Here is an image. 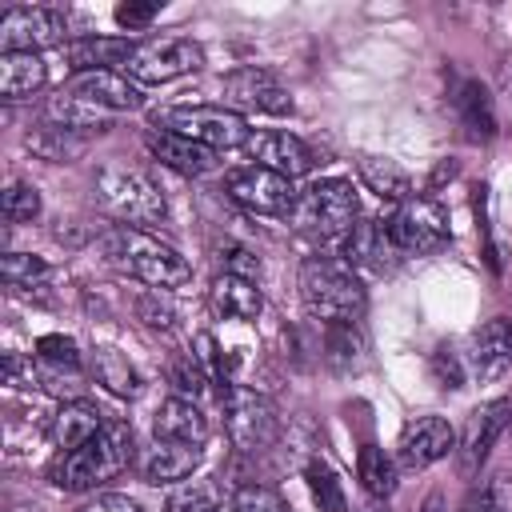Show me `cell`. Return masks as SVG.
I'll return each mask as SVG.
<instances>
[{
	"label": "cell",
	"mask_w": 512,
	"mask_h": 512,
	"mask_svg": "<svg viewBox=\"0 0 512 512\" xmlns=\"http://www.w3.org/2000/svg\"><path fill=\"white\" fill-rule=\"evenodd\" d=\"M132 464V428L124 420H108L88 444L72 452H56L48 464V480L64 492H92L104 480H116Z\"/></svg>",
	"instance_id": "6da1fadb"
},
{
	"label": "cell",
	"mask_w": 512,
	"mask_h": 512,
	"mask_svg": "<svg viewBox=\"0 0 512 512\" xmlns=\"http://www.w3.org/2000/svg\"><path fill=\"white\" fill-rule=\"evenodd\" d=\"M100 248H104L108 260H116L124 272H132L136 280H144L148 288H160V292L180 288V284H188V276H192L188 260H184L172 244L156 240V236L144 232V228L116 224L112 232L100 236Z\"/></svg>",
	"instance_id": "7a4b0ae2"
},
{
	"label": "cell",
	"mask_w": 512,
	"mask_h": 512,
	"mask_svg": "<svg viewBox=\"0 0 512 512\" xmlns=\"http://www.w3.org/2000/svg\"><path fill=\"white\" fill-rule=\"evenodd\" d=\"M300 300L324 324H352L364 312V284L344 260L308 256L300 264Z\"/></svg>",
	"instance_id": "3957f363"
},
{
	"label": "cell",
	"mask_w": 512,
	"mask_h": 512,
	"mask_svg": "<svg viewBox=\"0 0 512 512\" xmlns=\"http://www.w3.org/2000/svg\"><path fill=\"white\" fill-rule=\"evenodd\" d=\"M288 220H292V228H300L312 240H344L360 220V196L348 180L328 176V180H316L304 192H296Z\"/></svg>",
	"instance_id": "277c9868"
},
{
	"label": "cell",
	"mask_w": 512,
	"mask_h": 512,
	"mask_svg": "<svg viewBox=\"0 0 512 512\" xmlns=\"http://www.w3.org/2000/svg\"><path fill=\"white\" fill-rule=\"evenodd\" d=\"M96 200L112 220H120L128 228H148V224H160L168 216L164 192L140 168H100L96 172Z\"/></svg>",
	"instance_id": "5b68a950"
},
{
	"label": "cell",
	"mask_w": 512,
	"mask_h": 512,
	"mask_svg": "<svg viewBox=\"0 0 512 512\" xmlns=\"http://www.w3.org/2000/svg\"><path fill=\"white\" fill-rule=\"evenodd\" d=\"M152 128H164V132H176L192 144H204V148H236L244 144L252 132L244 124L240 112L224 108V104H176V108H164L152 116Z\"/></svg>",
	"instance_id": "8992f818"
},
{
	"label": "cell",
	"mask_w": 512,
	"mask_h": 512,
	"mask_svg": "<svg viewBox=\"0 0 512 512\" xmlns=\"http://www.w3.org/2000/svg\"><path fill=\"white\" fill-rule=\"evenodd\" d=\"M204 64V48L192 36H156L140 40L124 64V76L136 84H168L176 76H188Z\"/></svg>",
	"instance_id": "52a82bcc"
},
{
	"label": "cell",
	"mask_w": 512,
	"mask_h": 512,
	"mask_svg": "<svg viewBox=\"0 0 512 512\" xmlns=\"http://www.w3.org/2000/svg\"><path fill=\"white\" fill-rule=\"evenodd\" d=\"M220 408H224V428L236 448L260 452L276 440V408L260 392H252L244 384H228L220 392Z\"/></svg>",
	"instance_id": "ba28073f"
},
{
	"label": "cell",
	"mask_w": 512,
	"mask_h": 512,
	"mask_svg": "<svg viewBox=\"0 0 512 512\" xmlns=\"http://www.w3.org/2000/svg\"><path fill=\"white\" fill-rule=\"evenodd\" d=\"M388 232H392V244L396 252H408V256H432L448 244V216L436 200L428 196H408L392 220H388Z\"/></svg>",
	"instance_id": "9c48e42d"
},
{
	"label": "cell",
	"mask_w": 512,
	"mask_h": 512,
	"mask_svg": "<svg viewBox=\"0 0 512 512\" xmlns=\"http://www.w3.org/2000/svg\"><path fill=\"white\" fill-rule=\"evenodd\" d=\"M224 188L228 196L248 208L252 216H292V204H296V192H292V180L260 168V164H244V168H232L224 176Z\"/></svg>",
	"instance_id": "30bf717a"
},
{
	"label": "cell",
	"mask_w": 512,
	"mask_h": 512,
	"mask_svg": "<svg viewBox=\"0 0 512 512\" xmlns=\"http://www.w3.org/2000/svg\"><path fill=\"white\" fill-rule=\"evenodd\" d=\"M68 24L52 8H8L0 16V52H40V48H64Z\"/></svg>",
	"instance_id": "8fae6325"
},
{
	"label": "cell",
	"mask_w": 512,
	"mask_h": 512,
	"mask_svg": "<svg viewBox=\"0 0 512 512\" xmlns=\"http://www.w3.org/2000/svg\"><path fill=\"white\" fill-rule=\"evenodd\" d=\"M456 356H460V368H464L468 380H476V384L500 380L512 368V320L496 316V320L480 324L468 336L464 352H456Z\"/></svg>",
	"instance_id": "7c38bea8"
},
{
	"label": "cell",
	"mask_w": 512,
	"mask_h": 512,
	"mask_svg": "<svg viewBox=\"0 0 512 512\" xmlns=\"http://www.w3.org/2000/svg\"><path fill=\"white\" fill-rule=\"evenodd\" d=\"M224 100L232 112H264L284 116L292 112V92L268 72V68H236L224 76Z\"/></svg>",
	"instance_id": "4fadbf2b"
},
{
	"label": "cell",
	"mask_w": 512,
	"mask_h": 512,
	"mask_svg": "<svg viewBox=\"0 0 512 512\" xmlns=\"http://www.w3.org/2000/svg\"><path fill=\"white\" fill-rule=\"evenodd\" d=\"M456 448V432L444 416H416L412 424H404L400 440H396V464L408 472H420L436 460H444Z\"/></svg>",
	"instance_id": "5bb4252c"
},
{
	"label": "cell",
	"mask_w": 512,
	"mask_h": 512,
	"mask_svg": "<svg viewBox=\"0 0 512 512\" xmlns=\"http://www.w3.org/2000/svg\"><path fill=\"white\" fill-rule=\"evenodd\" d=\"M64 92L120 116V112H136L144 104V92L132 76L124 72H112V68H96V72H72V80L64 84Z\"/></svg>",
	"instance_id": "9a60e30c"
},
{
	"label": "cell",
	"mask_w": 512,
	"mask_h": 512,
	"mask_svg": "<svg viewBox=\"0 0 512 512\" xmlns=\"http://www.w3.org/2000/svg\"><path fill=\"white\" fill-rule=\"evenodd\" d=\"M252 164L284 176V180H296L304 172H312V148L292 136V132H280V128H256L248 140H244Z\"/></svg>",
	"instance_id": "2e32d148"
},
{
	"label": "cell",
	"mask_w": 512,
	"mask_h": 512,
	"mask_svg": "<svg viewBox=\"0 0 512 512\" xmlns=\"http://www.w3.org/2000/svg\"><path fill=\"white\" fill-rule=\"evenodd\" d=\"M340 256L348 268H372V272H384L396 264V244H392V232L388 224L380 220H356V228L340 240Z\"/></svg>",
	"instance_id": "e0dca14e"
},
{
	"label": "cell",
	"mask_w": 512,
	"mask_h": 512,
	"mask_svg": "<svg viewBox=\"0 0 512 512\" xmlns=\"http://www.w3.org/2000/svg\"><path fill=\"white\" fill-rule=\"evenodd\" d=\"M152 436L156 440H172V444H200L208 440V416L200 412L196 400L188 396H168L156 416H152Z\"/></svg>",
	"instance_id": "ac0fdd59"
},
{
	"label": "cell",
	"mask_w": 512,
	"mask_h": 512,
	"mask_svg": "<svg viewBox=\"0 0 512 512\" xmlns=\"http://www.w3.org/2000/svg\"><path fill=\"white\" fill-rule=\"evenodd\" d=\"M204 448L200 444H172V440H152L140 456V476L148 484H176L188 480L200 464Z\"/></svg>",
	"instance_id": "d6986e66"
},
{
	"label": "cell",
	"mask_w": 512,
	"mask_h": 512,
	"mask_svg": "<svg viewBox=\"0 0 512 512\" xmlns=\"http://www.w3.org/2000/svg\"><path fill=\"white\" fill-rule=\"evenodd\" d=\"M104 424H108V416H104L92 400H80V396H76V400H64V404L56 408L48 436H52V444H56L60 452H72V448L88 444Z\"/></svg>",
	"instance_id": "ffe728a7"
},
{
	"label": "cell",
	"mask_w": 512,
	"mask_h": 512,
	"mask_svg": "<svg viewBox=\"0 0 512 512\" xmlns=\"http://www.w3.org/2000/svg\"><path fill=\"white\" fill-rule=\"evenodd\" d=\"M132 48L136 44L132 40H120V36H80V40H68L60 52L72 64V72H96V68L124 72Z\"/></svg>",
	"instance_id": "44dd1931"
},
{
	"label": "cell",
	"mask_w": 512,
	"mask_h": 512,
	"mask_svg": "<svg viewBox=\"0 0 512 512\" xmlns=\"http://www.w3.org/2000/svg\"><path fill=\"white\" fill-rule=\"evenodd\" d=\"M148 152H152L164 168H172V172H180V176H204V172L216 164V152H212V148L192 144V140H184V136H176V132H164V128H152V132H148Z\"/></svg>",
	"instance_id": "7402d4cb"
},
{
	"label": "cell",
	"mask_w": 512,
	"mask_h": 512,
	"mask_svg": "<svg viewBox=\"0 0 512 512\" xmlns=\"http://www.w3.org/2000/svg\"><path fill=\"white\" fill-rule=\"evenodd\" d=\"M208 304L224 320H256L260 308H264V296H260L256 280L236 276V272H220L208 288Z\"/></svg>",
	"instance_id": "603a6c76"
},
{
	"label": "cell",
	"mask_w": 512,
	"mask_h": 512,
	"mask_svg": "<svg viewBox=\"0 0 512 512\" xmlns=\"http://www.w3.org/2000/svg\"><path fill=\"white\" fill-rule=\"evenodd\" d=\"M508 420H512V400H492V404H484V408L472 412L468 432H464V448H460L464 472H472V468L488 456V448H492L496 436L508 428Z\"/></svg>",
	"instance_id": "cb8c5ba5"
},
{
	"label": "cell",
	"mask_w": 512,
	"mask_h": 512,
	"mask_svg": "<svg viewBox=\"0 0 512 512\" xmlns=\"http://www.w3.org/2000/svg\"><path fill=\"white\" fill-rule=\"evenodd\" d=\"M48 68L40 60V52H0V96L12 100H28L44 88Z\"/></svg>",
	"instance_id": "d4e9b609"
},
{
	"label": "cell",
	"mask_w": 512,
	"mask_h": 512,
	"mask_svg": "<svg viewBox=\"0 0 512 512\" xmlns=\"http://www.w3.org/2000/svg\"><path fill=\"white\" fill-rule=\"evenodd\" d=\"M44 116L56 124V128H68V132H104V128H112V112H104V108H96V104H88V100H80V96H72V92H56V96H48V104H44Z\"/></svg>",
	"instance_id": "484cf974"
},
{
	"label": "cell",
	"mask_w": 512,
	"mask_h": 512,
	"mask_svg": "<svg viewBox=\"0 0 512 512\" xmlns=\"http://www.w3.org/2000/svg\"><path fill=\"white\" fill-rule=\"evenodd\" d=\"M356 172H360V180L368 184V192H376L380 200L404 204V200L412 196V180H408V172H404L392 156H372V152H364V156L356 160Z\"/></svg>",
	"instance_id": "4316f807"
},
{
	"label": "cell",
	"mask_w": 512,
	"mask_h": 512,
	"mask_svg": "<svg viewBox=\"0 0 512 512\" xmlns=\"http://www.w3.org/2000/svg\"><path fill=\"white\" fill-rule=\"evenodd\" d=\"M92 376H96L108 392H116V396H136V392H140L136 368H132L128 356L116 352V348H92Z\"/></svg>",
	"instance_id": "83f0119b"
},
{
	"label": "cell",
	"mask_w": 512,
	"mask_h": 512,
	"mask_svg": "<svg viewBox=\"0 0 512 512\" xmlns=\"http://www.w3.org/2000/svg\"><path fill=\"white\" fill-rule=\"evenodd\" d=\"M396 460L384 452V448H376V444H364L360 448V456H356V472H360V484L372 492V496H392L396 492Z\"/></svg>",
	"instance_id": "f1b7e54d"
},
{
	"label": "cell",
	"mask_w": 512,
	"mask_h": 512,
	"mask_svg": "<svg viewBox=\"0 0 512 512\" xmlns=\"http://www.w3.org/2000/svg\"><path fill=\"white\" fill-rule=\"evenodd\" d=\"M456 108H460V120H464V128H468L476 140H488V136L496 132V116H492L488 92H484L476 80H464V84H460Z\"/></svg>",
	"instance_id": "f546056e"
},
{
	"label": "cell",
	"mask_w": 512,
	"mask_h": 512,
	"mask_svg": "<svg viewBox=\"0 0 512 512\" xmlns=\"http://www.w3.org/2000/svg\"><path fill=\"white\" fill-rule=\"evenodd\" d=\"M28 148L40 152V156L52 160V164H64V160H72V156L80 152V140H76V132H68V128L44 124V128L28 132Z\"/></svg>",
	"instance_id": "4dcf8cb0"
},
{
	"label": "cell",
	"mask_w": 512,
	"mask_h": 512,
	"mask_svg": "<svg viewBox=\"0 0 512 512\" xmlns=\"http://www.w3.org/2000/svg\"><path fill=\"white\" fill-rule=\"evenodd\" d=\"M168 512H220V492L208 480H184L168 492Z\"/></svg>",
	"instance_id": "1f68e13d"
},
{
	"label": "cell",
	"mask_w": 512,
	"mask_h": 512,
	"mask_svg": "<svg viewBox=\"0 0 512 512\" xmlns=\"http://www.w3.org/2000/svg\"><path fill=\"white\" fill-rule=\"evenodd\" d=\"M48 276H52V268H48L40 256H24V252H8V256H4V280H8V288H16V292L40 288Z\"/></svg>",
	"instance_id": "d6a6232c"
},
{
	"label": "cell",
	"mask_w": 512,
	"mask_h": 512,
	"mask_svg": "<svg viewBox=\"0 0 512 512\" xmlns=\"http://www.w3.org/2000/svg\"><path fill=\"white\" fill-rule=\"evenodd\" d=\"M304 476H308V488H312V500L320 504V512H344V488L324 460H312Z\"/></svg>",
	"instance_id": "836d02e7"
},
{
	"label": "cell",
	"mask_w": 512,
	"mask_h": 512,
	"mask_svg": "<svg viewBox=\"0 0 512 512\" xmlns=\"http://www.w3.org/2000/svg\"><path fill=\"white\" fill-rule=\"evenodd\" d=\"M232 512H292V508L268 484H240L232 492Z\"/></svg>",
	"instance_id": "e575fe53"
},
{
	"label": "cell",
	"mask_w": 512,
	"mask_h": 512,
	"mask_svg": "<svg viewBox=\"0 0 512 512\" xmlns=\"http://www.w3.org/2000/svg\"><path fill=\"white\" fill-rule=\"evenodd\" d=\"M40 216V192L24 180H12L8 192H4V220L8 224H28Z\"/></svg>",
	"instance_id": "d590c367"
},
{
	"label": "cell",
	"mask_w": 512,
	"mask_h": 512,
	"mask_svg": "<svg viewBox=\"0 0 512 512\" xmlns=\"http://www.w3.org/2000/svg\"><path fill=\"white\" fill-rule=\"evenodd\" d=\"M36 356L52 368V372H76L80 368V352H76V344L68 340V336H40L36 340Z\"/></svg>",
	"instance_id": "8d00e7d4"
},
{
	"label": "cell",
	"mask_w": 512,
	"mask_h": 512,
	"mask_svg": "<svg viewBox=\"0 0 512 512\" xmlns=\"http://www.w3.org/2000/svg\"><path fill=\"white\" fill-rule=\"evenodd\" d=\"M156 16H160V4H120L116 8V24L124 32H144Z\"/></svg>",
	"instance_id": "74e56055"
},
{
	"label": "cell",
	"mask_w": 512,
	"mask_h": 512,
	"mask_svg": "<svg viewBox=\"0 0 512 512\" xmlns=\"http://www.w3.org/2000/svg\"><path fill=\"white\" fill-rule=\"evenodd\" d=\"M460 512H508V508H504V500H500V492L492 484H480V488L468 492V500L460 504Z\"/></svg>",
	"instance_id": "f35d334b"
},
{
	"label": "cell",
	"mask_w": 512,
	"mask_h": 512,
	"mask_svg": "<svg viewBox=\"0 0 512 512\" xmlns=\"http://www.w3.org/2000/svg\"><path fill=\"white\" fill-rule=\"evenodd\" d=\"M76 512H144L136 500H128V496H120V492H104V496H96V500H88L84 508H76Z\"/></svg>",
	"instance_id": "ab89813d"
},
{
	"label": "cell",
	"mask_w": 512,
	"mask_h": 512,
	"mask_svg": "<svg viewBox=\"0 0 512 512\" xmlns=\"http://www.w3.org/2000/svg\"><path fill=\"white\" fill-rule=\"evenodd\" d=\"M424 512H440V500H428V508Z\"/></svg>",
	"instance_id": "60d3db41"
}]
</instances>
